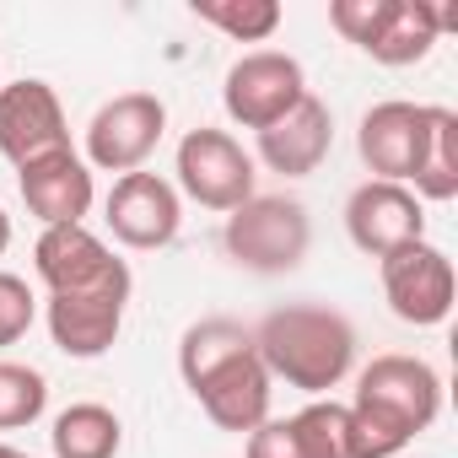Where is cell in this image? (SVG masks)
<instances>
[{
    "instance_id": "1",
    "label": "cell",
    "mask_w": 458,
    "mask_h": 458,
    "mask_svg": "<svg viewBox=\"0 0 458 458\" xmlns=\"http://www.w3.org/2000/svg\"><path fill=\"white\" fill-rule=\"evenodd\" d=\"M254 351H259L270 383L324 399L356 367V324L329 302H286L259 318Z\"/></svg>"
},
{
    "instance_id": "2",
    "label": "cell",
    "mask_w": 458,
    "mask_h": 458,
    "mask_svg": "<svg viewBox=\"0 0 458 458\" xmlns=\"http://www.w3.org/2000/svg\"><path fill=\"white\" fill-rule=\"evenodd\" d=\"M221 249L233 265L254 270V276H286L308 259L313 249V221L308 205L292 194H254L243 199L221 226Z\"/></svg>"
},
{
    "instance_id": "3",
    "label": "cell",
    "mask_w": 458,
    "mask_h": 458,
    "mask_svg": "<svg viewBox=\"0 0 458 458\" xmlns=\"http://www.w3.org/2000/svg\"><path fill=\"white\" fill-rule=\"evenodd\" d=\"M173 173H178V194H189L194 205H205V210H221V216H233L243 199H254L259 189H254V151H243V140L238 135H226V130H210V124H199V130H189L183 140H178V162H173Z\"/></svg>"
},
{
    "instance_id": "4",
    "label": "cell",
    "mask_w": 458,
    "mask_h": 458,
    "mask_svg": "<svg viewBox=\"0 0 458 458\" xmlns=\"http://www.w3.org/2000/svg\"><path fill=\"white\" fill-rule=\"evenodd\" d=\"M351 404H361V410L394 420V426L415 442V437L442 415V377H437V367L420 361V356H399V351H394V356H372V361L356 372Z\"/></svg>"
},
{
    "instance_id": "5",
    "label": "cell",
    "mask_w": 458,
    "mask_h": 458,
    "mask_svg": "<svg viewBox=\"0 0 458 458\" xmlns=\"http://www.w3.org/2000/svg\"><path fill=\"white\" fill-rule=\"evenodd\" d=\"M302 98H308V71H302V60H292L281 49H254V55L233 60V71L221 81L226 119L254 130V135L281 124Z\"/></svg>"
},
{
    "instance_id": "6",
    "label": "cell",
    "mask_w": 458,
    "mask_h": 458,
    "mask_svg": "<svg viewBox=\"0 0 458 458\" xmlns=\"http://www.w3.org/2000/svg\"><path fill=\"white\" fill-rule=\"evenodd\" d=\"M162 130H167V108L157 92H119L87 124V167L119 173V178L140 173L151 151L162 146Z\"/></svg>"
},
{
    "instance_id": "7",
    "label": "cell",
    "mask_w": 458,
    "mask_h": 458,
    "mask_svg": "<svg viewBox=\"0 0 458 458\" xmlns=\"http://www.w3.org/2000/svg\"><path fill=\"white\" fill-rule=\"evenodd\" d=\"M377 276H383V297L399 324H415V329L447 324L458 281H453V259L437 243L420 238L410 249H394L388 259H377Z\"/></svg>"
},
{
    "instance_id": "8",
    "label": "cell",
    "mask_w": 458,
    "mask_h": 458,
    "mask_svg": "<svg viewBox=\"0 0 458 458\" xmlns=\"http://www.w3.org/2000/svg\"><path fill=\"white\" fill-rule=\"evenodd\" d=\"M130 292H135V276H114L103 286H87V292H65V297H49L44 302V324H49V340L76 356V361H98L103 351H114L119 329H124V308H130Z\"/></svg>"
},
{
    "instance_id": "9",
    "label": "cell",
    "mask_w": 458,
    "mask_h": 458,
    "mask_svg": "<svg viewBox=\"0 0 458 458\" xmlns=\"http://www.w3.org/2000/svg\"><path fill=\"white\" fill-rule=\"evenodd\" d=\"M103 216H108V233L124 243V249H140V254H157L178 238L183 226V199L178 189L162 178V173H124L114 178L108 199H103Z\"/></svg>"
},
{
    "instance_id": "10",
    "label": "cell",
    "mask_w": 458,
    "mask_h": 458,
    "mask_svg": "<svg viewBox=\"0 0 458 458\" xmlns=\"http://www.w3.org/2000/svg\"><path fill=\"white\" fill-rule=\"evenodd\" d=\"M426 130H431V103H404V98H388V103H372L356 124V151L367 162L372 178L383 183H404L415 178L420 157H426Z\"/></svg>"
},
{
    "instance_id": "11",
    "label": "cell",
    "mask_w": 458,
    "mask_h": 458,
    "mask_svg": "<svg viewBox=\"0 0 458 458\" xmlns=\"http://www.w3.org/2000/svg\"><path fill=\"white\" fill-rule=\"evenodd\" d=\"M345 233L367 259H388L394 249H410L426 238V205L404 183L367 178L345 199Z\"/></svg>"
},
{
    "instance_id": "12",
    "label": "cell",
    "mask_w": 458,
    "mask_h": 458,
    "mask_svg": "<svg viewBox=\"0 0 458 458\" xmlns=\"http://www.w3.org/2000/svg\"><path fill=\"white\" fill-rule=\"evenodd\" d=\"M60 146H71V124L49 81L22 76L12 87H0V157L12 167H28Z\"/></svg>"
},
{
    "instance_id": "13",
    "label": "cell",
    "mask_w": 458,
    "mask_h": 458,
    "mask_svg": "<svg viewBox=\"0 0 458 458\" xmlns=\"http://www.w3.org/2000/svg\"><path fill=\"white\" fill-rule=\"evenodd\" d=\"M17 189H22L28 216H38L44 226H87V210L98 205V178L76 146H60L17 167Z\"/></svg>"
},
{
    "instance_id": "14",
    "label": "cell",
    "mask_w": 458,
    "mask_h": 458,
    "mask_svg": "<svg viewBox=\"0 0 458 458\" xmlns=\"http://www.w3.org/2000/svg\"><path fill=\"white\" fill-rule=\"evenodd\" d=\"M33 270L49 286V297H65V292L103 286V281L124 276L130 265L92 233V226H44L38 243H33Z\"/></svg>"
},
{
    "instance_id": "15",
    "label": "cell",
    "mask_w": 458,
    "mask_h": 458,
    "mask_svg": "<svg viewBox=\"0 0 458 458\" xmlns=\"http://www.w3.org/2000/svg\"><path fill=\"white\" fill-rule=\"evenodd\" d=\"M189 394L199 399V410L210 415V426L249 437L254 426H265V420H270V394H276V383H270V372H265L259 351H243V356L226 361V367L205 372Z\"/></svg>"
},
{
    "instance_id": "16",
    "label": "cell",
    "mask_w": 458,
    "mask_h": 458,
    "mask_svg": "<svg viewBox=\"0 0 458 458\" xmlns=\"http://www.w3.org/2000/svg\"><path fill=\"white\" fill-rule=\"evenodd\" d=\"M329 146H335V114H329V103H318L313 92H308L281 124L259 130V162H265L270 173H281V178H308V173H318L324 157H329Z\"/></svg>"
},
{
    "instance_id": "17",
    "label": "cell",
    "mask_w": 458,
    "mask_h": 458,
    "mask_svg": "<svg viewBox=\"0 0 458 458\" xmlns=\"http://www.w3.org/2000/svg\"><path fill=\"white\" fill-rule=\"evenodd\" d=\"M447 28H458L453 12L426 6V0H394V6H388V22L377 28V38H372L361 55H372L377 65H420V60L437 49V38H442Z\"/></svg>"
},
{
    "instance_id": "18",
    "label": "cell",
    "mask_w": 458,
    "mask_h": 458,
    "mask_svg": "<svg viewBox=\"0 0 458 458\" xmlns=\"http://www.w3.org/2000/svg\"><path fill=\"white\" fill-rule=\"evenodd\" d=\"M124 447V420L108 404H65L49 426V453L55 458H119Z\"/></svg>"
},
{
    "instance_id": "19",
    "label": "cell",
    "mask_w": 458,
    "mask_h": 458,
    "mask_svg": "<svg viewBox=\"0 0 458 458\" xmlns=\"http://www.w3.org/2000/svg\"><path fill=\"white\" fill-rule=\"evenodd\" d=\"M410 194L426 205H447L458 199V114L431 103V130H426V157L410 178Z\"/></svg>"
},
{
    "instance_id": "20",
    "label": "cell",
    "mask_w": 458,
    "mask_h": 458,
    "mask_svg": "<svg viewBox=\"0 0 458 458\" xmlns=\"http://www.w3.org/2000/svg\"><path fill=\"white\" fill-rule=\"evenodd\" d=\"M254 351V329H243L238 318H199L183 329L178 340V372H183V388H194L205 372L226 367L233 356Z\"/></svg>"
},
{
    "instance_id": "21",
    "label": "cell",
    "mask_w": 458,
    "mask_h": 458,
    "mask_svg": "<svg viewBox=\"0 0 458 458\" xmlns=\"http://www.w3.org/2000/svg\"><path fill=\"white\" fill-rule=\"evenodd\" d=\"M194 17L233 44H265L281 28V0H194Z\"/></svg>"
},
{
    "instance_id": "22",
    "label": "cell",
    "mask_w": 458,
    "mask_h": 458,
    "mask_svg": "<svg viewBox=\"0 0 458 458\" xmlns=\"http://www.w3.org/2000/svg\"><path fill=\"white\" fill-rule=\"evenodd\" d=\"M49 410V377L28 361H0V431H22Z\"/></svg>"
},
{
    "instance_id": "23",
    "label": "cell",
    "mask_w": 458,
    "mask_h": 458,
    "mask_svg": "<svg viewBox=\"0 0 458 458\" xmlns=\"http://www.w3.org/2000/svg\"><path fill=\"white\" fill-rule=\"evenodd\" d=\"M292 431H297V447L302 458H351V442H345V404L340 399H313L292 415Z\"/></svg>"
},
{
    "instance_id": "24",
    "label": "cell",
    "mask_w": 458,
    "mask_h": 458,
    "mask_svg": "<svg viewBox=\"0 0 458 458\" xmlns=\"http://www.w3.org/2000/svg\"><path fill=\"white\" fill-rule=\"evenodd\" d=\"M38 324V297L22 276L0 270V345H17L28 329Z\"/></svg>"
},
{
    "instance_id": "25",
    "label": "cell",
    "mask_w": 458,
    "mask_h": 458,
    "mask_svg": "<svg viewBox=\"0 0 458 458\" xmlns=\"http://www.w3.org/2000/svg\"><path fill=\"white\" fill-rule=\"evenodd\" d=\"M388 6H394V0H335V6H329V22H335V33H340L345 44L367 49V44L377 38V28L388 22Z\"/></svg>"
},
{
    "instance_id": "26",
    "label": "cell",
    "mask_w": 458,
    "mask_h": 458,
    "mask_svg": "<svg viewBox=\"0 0 458 458\" xmlns=\"http://www.w3.org/2000/svg\"><path fill=\"white\" fill-rule=\"evenodd\" d=\"M243 458H302V447H297V431H292V415L286 420H265V426H254L249 437H243Z\"/></svg>"
},
{
    "instance_id": "27",
    "label": "cell",
    "mask_w": 458,
    "mask_h": 458,
    "mask_svg": "<svg viewBox=\"0 0 458 458\" xmlns=\"http://www.w3.org/2000/svg\"><path fill=\"white\" fill-rule=\"evenodd\" d=\"M12 249V216H6V205H0V254Z\"/></svg>"
},
{
    "instance_id": "28",
    "label": "cell",
    "mask_w": 458,
    "mask_h": 458,
    "mask_svg": "<svg viewBox=\"0 0 458 458\" xmlns=\"http://www.w3.org/2000/svg\"><path fill=\"white\" fill-rule=\"evenodd\" d=\"M0 458H17V447H12V442H0Z\"/></svg>"
},
{
    "instance_id": "29",
    "label": "cell",
    "mask_w": 458,
    "mask_h": 458,
    "mask_svg": "<svg viewBox=\"0 0 458 458\" xmlns=\"http://www.w3.org/2000/svg\"><path fill=\"white\" fill-rule=\"evenodd\" d=\"M17 458H33V453H17Z\"/></svg>"
}]
</instances>
